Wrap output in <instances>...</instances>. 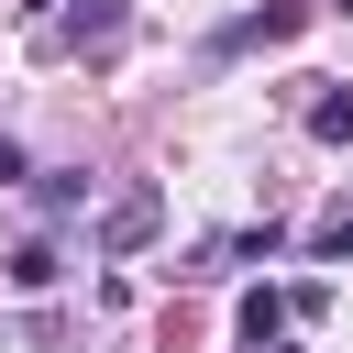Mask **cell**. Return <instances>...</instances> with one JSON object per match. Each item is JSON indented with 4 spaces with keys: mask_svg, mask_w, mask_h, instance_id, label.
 Instances as JSON below:
<instances>
[{
    "mask_svg": "<svg viewBox=\"0 0 353 353\" xmlns=\"http://www.w3.org/2000/svg\"><path fill=\"white\" fill-rule=\"evenodd\" d=\"M154 221H165V199H154V188H121V199H110V221H99V254L154 243Z\"/></svg>",
    "mask_w": 353,
    "mask_h": 353,
    "instance_id": "1",
    "label": "cell"
},
{
    "mask_svg": "<svg viewBox=\"0 0 353 353\" xmlns=\"http://www.w3.org/2000/svg\"><path fill=\"white\" fill-rule=\"evenodd\" d=\"M287 33H309V0H265V11L232 22V44H287Z\"/></svg>",
    "mask_w": 353,
    "mask_h": 353,
    "instance_id": "2",
    "label": "cell"
},
{
    "mask_svg": "<svg viewBox=\"0 0 353 353\" xmlns=\"http://www.w3.org/2000/svg\"><path fill=\"white\" fill-rule=\"evenodd\" d=\"M309 143H353V88H320L309 99Z\"/></svg>",
    "mask_w": 353,
    "mask_h": 353,
    "instance_id": "3",
    "label": "cell"
},
{
    "mask_svg": "<svg viewBox=\"0 0 353 353\" xmlns=\"http://www.w3.org/2000/svg\"><path fill=\"white\" fill-rule=\"evenodd\" d=\"M309 254H320V265H342V254H353V199H331V210L309 221Z\"/></svg>",
    "mask_w": 353,
    "mask_h": 353,
    "instance_id": "4",
    "label": "cell"
},
{
    "mask_svg": "<svg viewBox=\"0 0 353 353\" xmlns=\"http://www.w3.org/2000/svg\"><path fill=\"white\" fill-rule=\"evenodd\" d=\"M287 309H298V298H276V287H254V298H243V342H276V331H287Z\"/></svg>",
    "mask_w": 353,
    "mask_h": 353,
    "instance_id": "5",
    "label": "cell"
},
{
    "mask_svg": "<svg viewBox=\"0 0 353 353\" xmlns=\"http://www.w3.org/2000/svg\"><path fill=\"white\" fill-rule=\"evenodd\" d=\"M55 276H66L55 243H22V254H11V287H55Z\"/></svg>",
    "mask_w": 353,
    "mask_h": 353,
    "instance_id": "6",
    "label": "cell"
},
{
    "mask_svg": "<svg viewBox=\"0 0 353 353\" xmlns=\"http://www.w3.org/2000/svg\"><path fill=\"white\" fill-rule=\"evenodd\" d=\"M77 44H121V0H88L77 11Z\"/></svg>",
    "mask_w": 353,
    "mask_h": 353,
    "instance_id": "7",
    "label": "cell"
},
{
    "mask_svg": "<svg viewBox=\"0 0 353 353\" xmlns=\"http://www.w3.org/2000/svg\"><path fill=\"white\" fill-rule=\"evenodd\" d=\"M22 176H33V165H22V143L0 132V188H22Z\"/></svg>",
    "mask_w": 353,
    "mask_h": 353,
    "instance_id": "8",
    "label": "cell"
},
{
    "mask_svg": "<svg viewBox=\"0 0 353 353\" xmlns=\"http://www.w3.org/2000/svg\"><path fill=\"white\" fill-rule=\"evenodd\" d=\"M254 353H287V342H254Z\"/></svg>",
    "mask_w": 353,
    "mask_h": 353,
    "instance_id": "9",
    "label": "cell"
},
{
    "mask_svg": "<svg viewBox=\"0 0 353 353\" xmlns=\"http://www.w3.org/2000/svg\"><path fill=\"white\" fill-rule=\"evenodd\" d=\"M342 11H353V0H342Z\"/></svg>",
    "mask_w": 353,
    "mask_h": 353,
    "instance_id": "10",
    "label": "cell"
}]
</instances>
